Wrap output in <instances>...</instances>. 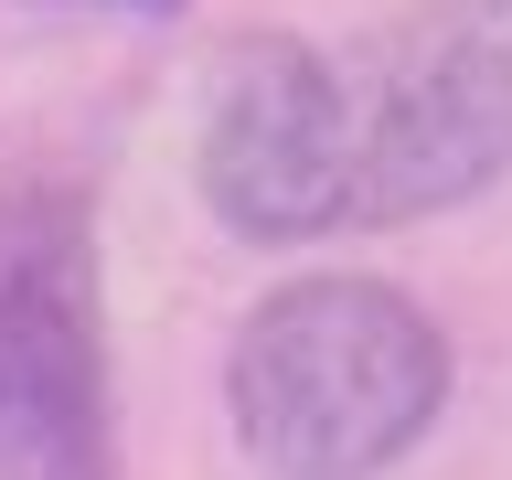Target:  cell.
I'll return each instance as SVG.
<instances>
[{"instance_id": "2", "label": "cell", "mask_w": 512, "mask_h": 480, "mask_svg": "<svg viewBox=\"0 0 512 480\" xmlns=\"http://www.w3.org/2000/svg\"><path fill=\"white\" fill-rule=\"evenodd\" d=\"M512 171V0H416L342 64V224H427Z\"/></svg>"}, {"instance_id": "5", "label": "cell", "mask_w": 512, "mask_h": 480, "mask_svg": "<svg viewBox=\"0 0 512 480\" xmlns=\"http://www.w3.org/2000/svg\"><path fill=\"white\" fill-rule=\"evenodd\" d=\"M107 11H150V22H171V11H182V0H107Z\"/></svg>"}, {"instance_id": "3", "label": "cell", "mask_w": 512, "mask_h": 480, "mask_svg": "<svg viewBox=\"0 0 512 480\" xmlns=\"http://www.w3.org/2000/svg\"><path fill=\"white\" fill-rule=\"evenodd\" d=\"M107 470V320H96V224L75 192H0V480Z\"/></svg>"}, {"instance_id": "4", "label": "cell", "mask_w": 512, "mask_h": 480, "mask_svg": "<svg viewBox=\"0 0 512 480\" xmlns=\"http://www.w3.org/2000/svg\"><path fill=\"white\" fill-rule=\"evenodd\" d=\"M203 203L246 246L342 224V64L299 32H246L203 96Z\"/></svg>"}, {"instance_id": "1", "label": "cell", "mask_w": 512, "mask_h": 480, "mask_svg": "<svg viewBox=\"0 0 512 480\" xmlns=\"http://www.w3.org/2000/svg\"><path fill=\"white\" fill-rule=\"evenodd\" d=\"M448 406V342L384 278H288L224 352V427L267 480H374Z\"/></svg>"}]
</instances>
